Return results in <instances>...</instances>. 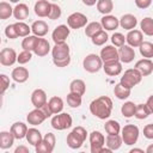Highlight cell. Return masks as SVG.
Returning <instances> with one entry per match:
<instances>
[{"label": "cell", "instance_id": "cell-41", "mask_svg": "<svg viewBox=\"0 0 153 153\" xmlns=\"http://www.w3.org/2000/svg\"><path fill=\"white\" fill-rule=\"evenodd\" d=\"M100 30H103V27H102L99 22H91V23H87L85 25V35L90 38Z\"/></svg>", "mask_w": 153, "mask_h": 153}, {"label": "cell", "instance_id": "cell-39", "mask_svg": "<svg viewBox=\"0 0 153 153\" xmlns=\"http://www.w3.org/2000/svg\"><path fill=\"white\" fill-rule=\"evenodd\" d=\"M37 39H38V37L35 36V35H29V36L24 37L23 41H22V48H23V50L32 51L33 48H35V45H36V43H37Z\"/></svg>", "mask_w": 153, "mask_h": 153}, {"label": "cell", "instance_id": "cell-57", "mask_svg": "<svg viewBox=\"0 0 153 153\" xmlns=\"http://www.w3.org/2000/svg\"><path fill=\"white\" fill-rule=\"evenodd\" d=\"M19 0H10V2H14V4H17Z\"/></svg>", "mask_w": 153, "mask_h": 153}, {"label": "cell", "instance_id": "cell-21", "mask_svg": "<svg viewBox=\"0 0 153 153\" xmlns=\"http://www.w3.org/2000/svg\"><path fill=\"white\" fill-rule=\"evenodd\" d=\"M49 51H50V44H49V42H48L45 38L38 37L37 43H36V45H35L32 53L36 54L38 57H43V56L48 55Z\"/></svg>", "mask_w": 153, "mask_h": 153}, {"label": "cell", "instance_id": "cell-46", "mask_svg": "<svg viewBox=\"0 0 153 153\" xmlns=\"http://www.w3.org/2000/svg\"><path fill=\"white\" fill-rule=\"evenodd\" d=\"M61 14H62V10H61V7H60L57 4L51 2V5H50V11H49V14H48V18L51 19V20H56V19H59V18L61 17Z\"/></svg>", "mask_w": 153, "mask_h": 153}, {"label": "cell", "instance_id": "cell-59", "mask_svg": "<svg viewBox=\"0 0 153 153\" xmlns=\"http://www.w3.org/2000/svg\"><path fill=\"white\" fill-rule=\"evenodd\" d=\"M51 1H56V0H51Z\"/></svg>", "mask_w": 153, "mask_h": 153}, {"label": "cell", "instance_id": "cell-6", "mask_svg": "<svg viewBox=\"0 0 153 153\" xmlns=\"http://www.w3.org/2000/svg\"><path fill=\"white\" fill-rule=\"evenodd\" d=\"M50 124L54 129L56 130H65V129H68L72 127L73 124V118L67 112H59V114H55L53 117H51V121H50Z\"/></svg>", "mask_w": 153, "mask_h": 153}, {"label": "cell", "instance_id": "cell-17", "mask_svg": "<svg viewBox=\"0 0 153 153\" xmlns=\"http://www.w3.org/2000/svg\"><path fill=\"white\" fill-rule=\"evenodd\" d=\"M135 57V51L134 49L128 45V44H123L122 47H120L118 49V60L122 63H130Z\"/></svg>", "mask_w": 153, "mask_h": 153}, {"label": "cell", "instance_id": "cell-49", "mask_svg": "<svg viewBox=\"0 0 153 153\" xmlns=\"http://www.w3.org/2000/svg\"><path fill=\"white\" fill-rule=\"evenodd\" d=\"M10 87V76L6 74H0V96H2Z\"/></svg>", "mask_w": 153, "mask_h": 153}, {"label": "cell", "instance_id": "cell-18", "mask_svg": "<svg viewBox=\"0 0 153 153\" xmlns=\"http://www.w3.org/2000/svg\"><path fill=\"white\" fill-rule=\"evenodd\" d=\"M134 68L137 69L142 76H148L153 72V62L151 59H141L136 61Z\"/></svg>", "mask_w": 153, "mask_h": 153}, {"label": "cell", "instance_id": "cell-56", "mask_svg": "<svg viewBox=\"0 0 153 153\" xmlns=\"http://www.w3.org/2000/svg\"><path fill=\"white\" fill-rule=\"evenodd\" d=\"M134 152H139V153H143V149H141V148H131V149H130V153H134Z\"/></svg>", "mask_w": 153, "mask_h": 153}, {"label": "cell", "instance_id": "cell-8", "mask_svg": "<svg viewBox=\"0 0 153 153\" xmlns=\"http://www.w3.org/2000/svg\"><path fill=\"white\" fill-rule=\"evenodd\" d=\"M55 143H56V137L53 133H47L39 143H37L35 146V151L37 153H51L55 148Z\"/></svg>", "mask_w": 153, "mask_h": 153}, {"label": "cell", "instance_id": "cell-40", "mask_svg": "<svg viewBox=\"0 0 153 153\" xmlns=\"http://www.w3.org/2000/svg\"><path fill=\"white\" fill-rule=\"evenodd\" d=\"M108 39H109V36H108L106 31H104V30L98 31L96 35H93V36L91 37L92 43H93L94 45H97V47L104 45V44L106 43V41H108Z\"/></svg>", "mask_w": 153, "mask_h": 153}, {"label": "cell", "instance_id": "cell-30", "mask_svg": "<svg viewBox=\"0 0 153 153\" xmlns=\"http://www.w3.org/2000/svg\"><path fill=\"white\" fill-rule=\"evenodd\" d=\"M14 137L11 134V131L2 130L0 131V149H8L14 143Z\"/></svg>", "mask_w": 153, "mask_h": 153}, {"label": "cell", "instance_id": "cell-24", "mask_svg": "<svg viewBox=\"0 0 153 153\" xmlns=\"http://www.w3.org/2000/svg\"><path fill=\"white\" fill-rule=\"evenodd\" d=\"M11 78L13 81H16L18 84H23L29 79V71H27V68L22 67V66L16 67V68H13V71L11 73Z\"/></svg>", "mask_w": 153, "mask_h": 153}, {"label": "cell", "instance_id": "cell-15", "mask_svg": "<svg viewBox=\"0 0 153 153\" xmlns=\"http://www.w3.org/2000/svg\"><path fill=\"white\" fill-rule=\"evenodd\" d=\"M143 41V35L140 30L137 29H133L129 30L127 36H126V42L128 43V45H130L131 48H137L141 42Z\"/></svg>", "mask_w": 153, "mask_h": 153}, {"label": "cell", "instance_id": "cell-38", "mask_svg": "<svg viewBox=\"0 0 153 153\" xmlns=\"http://www.w3.org/2000/svg\"><path fill=\"white\" fill-rule=\"evenodd\" d=\"M13 25H14V29H16V32H17L18 37H26L31 32V27L24 22H17Z\"/></svg>", "mask_w": 153, "mask_h": 153}, {"label": "cell", "instance_id": "cell-47", "mask_svg": "<svg viewBox=\"0 0 153 153\" xmlns=\"http://www.w3.org/2000/svg\"><path fill=\"white\" fill-rule=\"evenodd\" d=\"M31 59H32V51L23 50L19 54H17V62L19 65H25L29 61H31Z\"/></svg>", "mask_w": 153, "mask_h": 153}, {"label": "cell", "instance_id": "cell-33", "mask_svg": "<svg viewBox=\"0 0 153 153\" xmlns=\"http://www.w3.org/2000/svg\"><path fill=\"white\" fill-rule=\"evenodd\" d=\"M96 5H97L98 12L102 13L103 16L110 14L114 10V2L111 0H97Z\"/></svg>", "mask_w": 153, "mask_h": 153}, {"label": "cell", "instance_id": "cell-13", "mask_svg": "<svg viewBox=\"0 0 153 153\" xmlns=\"http://www.w3.org/2000/svg\"><path fill=\"white\" fill-rule=\"evenodd\" d=\"M69 33H71V29L67 25L61 24L54 29V31L51 33V38H53L54 43H63L68 38Z\"/></svg>", "mask_w": 153, "mask_h": 153}, {"label": "cell", "instance_id": "cell-50", "mask_svg": "<svg viewBox=\"0 0 153 153\" xmlns=\"http://www.w3.org/2000/svg\"><path fill=\"white\" fill-rule=\"evenodd\" d=\"M5 36L10 39H16L18 38V35L16 32V29H14V25L13 24H10L5 27Z\"/></svg>", "mask_w": 153, "mask_h": 153}, {"label": "cell", "instance_id": "cell-53", "mask_svg": "<svg viewBox=\"0 0 153 153\" xmlns=\"http://www.w3.org/2000/svg\"><path fill=\"white\" fill-rule=\"evenodd\" d=\"M22 152L23 153H29V148L25 147V146H19L14 149V153H22Z\"/></svg>", "mask_w": 153, "mask_h": 153}, {"label": "cell", "instance_id": "cell-35", "mask_svg": "<svg viewBox=\"0 0 153 153\" xmlns=\"http://www.w3.org/2000/svg\"><path fill=\"white\" fill-rule=\"evenodd\" d=\"M153 111L145 104H136L135 106V112H134V116L137 118V120H145L147 118Z\"/></svg>", "mask_w": 153, "mask_h": 153}, {"label": "cell", "instance_id": "cell-42", "mask_svg": "<svg viewBox=\"0 0 153 153\" xmlns=\"http://www.w3.org/2000/svg\"><path fill=\"white\" fill-rule=\"evenodd\" d=\"M13 13V8L7 1H1L0 2V19L6 20L8 19Z\"/></svg>", "mask_w": 153, "mask_h": 153}, {"label": "cell", "instance_id": "cell-55", "mask_svg": "<svg viewBox=\"0 0 153 153\" xmlns=\"http://www.w3.org/2000/svg\"><path fill=\"white\" fill-rule=\"evenodd\" d=\"M81 1H82V4L86 5V6H93V5H96V2H97V0H81Z\"/></svg>", "mask_w": 153, "mask_h": 153}, {"label": "cell", "instance_id": "cell-14", "mask_svg": "<svg viewBox=\"0 0 153 153\" xmlns=\"http://www.w3.org/2000/svg\"><path fill=\"white\" fill-rule=\"evenodd\" d=\"M102 68L104 69L105 74L109 76H116L120 75L122 73V62L120 60H115V61H109V62H104Z\"/></svg>", "mask_w": 153, "mask_h": 153}, {"label": "cell", "instance_id": "cell-43", "mask_svg": "<svg viewBox=\"0 0 153 153\" xmlns=\"http://www.w3.org/2000/svg\"><path fill=\"white\" fill-rule=\"evenodd\" d=\"M67 104L71 106V108H79L82 103V96L80 94H76V93H73V92H69L67 94Z\"/></svg>", "mask_w": 153, "mask_h": 153}, {"label": "cell", "instance_id": "cell-23", "mask_svg": "<svg viewBox=\"0 0 153 153\" xmlns=\"http://www.w3.org/2000/svg\"><path fill=\"white\" fill-rule=\"evenodd\" d=\"M100 25L106 31H114L120 26L118 18H116L115 16H111V14H105L100 19Z\"/></svg>", "mask_w": 153, "mask_h": 153}, {"label": "cell", "instance_id": "cell-45", "mask_svg": "<svg viewBox=\"0 0 153 153\" xmlns=\"http://www.w3.org/2000/svg\"><path fill=\"white\" fill-rule=\"evenodd\" d=\"M135 106L136 104H134V102H126L122 106H121V112L126 118H130L134 116L135 112Z\"/></svg>", "mask_w": 153, "mask_h": 153}, {"label": "cell", "instance_id": "cell-7", "mask_svg": "<svg viewBox=\"0 0 153 153\" xmlns=\"http://www.w3.org/2000/svg\"><path fill=\"white\" fill-rule=\"evenodd\" d=\"M103 61L97 54H88L82 60V67L88 73H97L102 69Z\"/></svg>", "mask_w": 153, "mask_h": 153}, {"label": "cell", "instance_id": "cell-2", "mask_svg": "<svg viewBox=\"0 0 153 153\" xmlns=\"http://www.w3.org/2000/svg\"><path fill=\"white\" fill-rule=\"evenodd\" d=\"M51 56L53 62L56 67H67L71 63V49L69 45L63 43H55V45L51 48Z\"/></svg>", "mask_w": 153, "mask_h": 153}, {"label": "cell", "instance_id": "cell-54", "mask_svg": "<svg viewBox=\"0 0 153 153\" xmlns=\"http://www.w3.org/2000/svg\"><path fill=\"white\" fill-rule=\"evenodd\" d=\"M146 105L153 111V97H152V96L148 97V99H147V102H146Z\"/></svg>", "mask_w": 153, "mask_h": 153}, {"label": "cell", "instance_id": "cell-20", "mask_svg": "<svg viewBox=\"0 0 153 153\" xmlns=\"http://www.w3.org/2000/svg\"><path fill=\"white\" fill-rule=\"evenodd\" d=\"M47 93L42 88H36L31 93V103L35 108H42L47 103Z\"/></svg>", "mask_w": 153, "mask_h": 153}, {"label": "cell", "instance_id": "cell-27", "mask_svg": "<svg viewBox=\"0 0 153 153\" xmlns=\"http://www.w3.org/2000/svg\"><path fill=\"white\" fill-rule=\"evenodd\" d=\"M105 146L112 152V151H117L121 146H122V139L120 134H108V136L105 137Z\"/></svg>", "mask_w": 153, "mask_h": 153}, {"label": "cell", "instance_id": "cell-26", "mask_svg": "<svg viewBox=\"0 0 153 153\" xmlns=\"http://www.w3.org/2000/svg\"><path fill=\"white\" fill-rule=\"evenodd\" d=\"M30 27H31L32 33H33L35 36H37V37H44V36L48 33V30H49L48 24H47L44 20H42V19L33 22Z\"/></svg>", "mask_w": 153, "mask_h": 153}, {"label": "cell", "instance_id": "cell-29", "mask_svg": "<svg viewBox=\"0 0 153 153\" xmlns=\"http://www.w3.org/2000/svg\"><path fill=\"white\" fill-rule=\"evenodd\" d=\"M47 105L51 112V115H55V114H59L63 110V100L61 97H57V96H54L51 97L48 102H47Z\"/></svg>", "mask_w": 153, "mask_h": 153}, {"label": "cell", "instance_id": "cell-37", "mask_svg": "<svg viewBox=\"0 0 153 153\" xmlns=\"http://www.w3.org/2000/svg\"><path fill=\"white\" fill-rule=\"evenodd\" d=\"M140 50V54L145 59H152L153 57V44L148 41H142L141 44L137 47Z\"/></svg>", "mask_w": 153, "mask_h": 153}, {"label": "cell", "instance_id": "cell-31", "mask_svg": "<svg viewBox=\"0 0 153 153\" xmlns=\"http://www.w3.org/2000/svg\"><path fill=\"white\" fill-rule=\"evenodd\" d=\"M42 133L38 130V129H36V128H27V131H26V135H25V139L27 140V142L30 143V145H32V146H36L37 143H39L41 142V140H42Z\"/></svg>", "mask_w": 153, "mask_h": 153}, {"label": "cell", "instance_id": "cell-32", "mask_svg": "<svg viewBox=\"0 0 153 153\" xmlns=\"http://www.w3.org/2000/svg\"><path fill=\"white\" fill-rule=\"evenodd\" d=\"M69 92H73V93L84 96L85 92H86V84H85V81L81 80V79H74V80H72L71 84H69Z\"/></svg>", "mask_w": 153, "mask_h": 153}, {"label": "cell", "instance_id": "cell-19", "mask_svg": "<svg viewBox=\"0 0 153 153\" xmlns=\"http://www.w3.org/2000/svg\"><path fill=\"white\" fill-rule=\"evenodd\" d=\"M118 24L122 29L129 31V30H133L136 27L137 25V19L134 14H130V13H127V14H123L120 19H118Z\"/></svg>", "mask_w": 153, "mask_h": 153}, {"label": "cell", "instance_id": "cell-28", "mask_svg": "<svg viewBox=\"0 0 153 153\" xmlns=\"http://www.w3.org/2000/svg\"><path fill=\"white\" fill-rule=\"evenodd\" d=\"M12 16L18 22H24L29 17V6L26 4H17L16 7L13 8Z\"/></svg>", "mask_w": 153, "mask_h": 153}, {"label": "cell", "instance_id": "cell-3", "mask_svg": "<svg viewBox=\"0 0 153 153\" xmlns=\"http://www.w3.org/2000/svg\"><path fill=\"white\" fill-rule=\"evenodd\" d=\"M87 137V131L84 127L78 126L75 128H73V130L67 135V146L72 149H78L82 146V143L85 142Z\"/></svg>", "mask_w": 153, "mask_h": 153}, {"label": "cell", "instance_id": "cell-58", "mask_svg": "<svg viewBox=\"0 0 153 153\" xmlns=\"http://www.w3.org/2000/svg\"><path fill=\"white\" fill-rule=\"evenodd\" d=\"M0 44H1V37H0Z\"/></svg>", "mask_w": 153, "mask_h": 153}, {"label": "cell", "instance_id": "cell-5", "mask_svg": "<svg viewBox=\"0 0 153 153\" xmlns=\"http://www.w3.org/2000/svg\"><path fill=\"white\" fill-rule=\"evenodd\" d=\"M139 134H140V130H139L137 126H135V124H126L121 129L122 142L124 145H127V146H131V145L136 143V141L139 139Z\"/></svg>", "mask_w": 153, "mask_h": 153}, {"label": "cell", "instance_id": "cell-51", "mask_svg": "<svg viewBox=\"0 0 153 153\" xmlns=\"http://www.w3.org/2000/svg\"><path fill=\"white\" fill-rule=\"evenodd\" d=\"M143 136L148 140H152L153 139V124L149 123V124H146L143 127Z\"/></svg>", "mask_w": 153, "mask_h": 153}, {"label": "cell", "instance_id": "cell-36", "mask_svg": "<svg viewBox=\"0 0 153 153\" xmlns=\"http://www.w3.org/2000/svg\"><path fill=\"white\" fill-rule=\"evenodd\" d=\"M140 27L141 32L145 33L146 36H153V19L151 17H145L140 22Z\"/></svg>", "mask_w": 153, "mask_h": 153}, {"label": "cell", "instance_id": "cell-34", "mask_svg": "<svg viewBox=\"0 0 153 153\" xmlns=\"http://www.w3.org/2000/svg\"><path fill=\"white\" fill-rule=\"evenodd\" d=\"M130 93H131V88H128V87L121 85L120 82L116 84L115 87H114V94H115V97L118 98V99L124 100V99H127V98L130 96Z\"/></svg>", "mask_w": 153, "mask_h": 153}, {"label": "cell", "instance_id": "cell-22", "mask_svg": "<svg viewBox=\"0 0 153 153\" xmlns=\"http://www.w3.org/2000/svg\"><path fill=\"white\" fill-rule=\"evenodd\" d=\"M10 131H11V134L13 135L14 139L22 140V139H24L25 135H26L27 126H26L24 122H14V123L11 126Z\"/></svg>", "mask_w": 153, "mask_h": 153}, {"label": "cell", "instance_id": "cell-9", "mask_svg": "<svg viewBox=\"0 0 153 153\" xmlns=\"http://www.w3.org/2000/svg\"><path fill=\"white\" fill-rule=\"evenodd\" d=\"M88 140H90L91 153H100L103 146H105V137H104V135L100 131H98V130H93V131L90 133Z\"/></svg>", "mask_w": 153, "mask_h": 153}, {"label": "cell", "instance_id": "cell-44", "mask_svg": "<svg viewBox=\"0 0 153 153\" xmlns=\"http://www.w3.org/2000/svg\"><path fill=\"white\" fill-rule=\"evenodd\" d=\"M104 129L108 134H120L121 131V126L117 121L115 120H109L104 124Z\"/></svg>", "mask_w": 153, "mask_h": 153}, {"label": "cell", "instance_id": "cell-1", "mask_svg": "<svg viewBox=\"0 0 153 153\" xmlns=\"http://www.w3.org/2000/svg\"><path fill=\"white\" fill-rule=\"evenodd\" d=\"M90 112L99 118V120H106L110 117L112 112V100L108 96H100L96 99H93L90 103Z\"/></svg>", "mask_w": 153, "mask_h": 153}, {"label": "cell", "instance_id": "cell-12", "mask_svg": "<svg viewBox=\"0 0 153 153\" xmlns=\"http://www.w3.org/2000/svg\"><path fill=\"white\" fill-rule=\"evenodd\" d=\"M17 62V53L13 48H4L0 51V63L2 66L10 67Z\"/></svg>", "mask_w": 153, "mask_h": 153}, {"label": "cell", "instance_id": "cell-16", "mask_svg": "<svg viewBox=\"0 0 153 153\" xmlns=\"http://www.w3.org/2000/svg\"><path fill=\"white\" fill-rule=\"evenodd\" d=\"M99 57L103 61V63L104 62H109V61L118 60V50L114 45H105L104 48H102Z\"/></svg>", "mask_w": 153, "mask_h": 153}, {"label": "cell", "instance_id": "cell-11", "mask_svg": "<svg viewBox=\"0 0 153 153\" xmlns=\"http://www.w3.org/2000/svg\"><path fill=\"white\" fill-rule=\"evenodd\" d=\"M47 120V115L44 114V111L41 108H35L33 110H31L27 115H26V121L31 126H39L42 124L44 121Z\"/></svg>", "mask_w": 153, "mask_h": 153}, {"label": "cell", "instance_id": "cell-4", "mask_svg": "<svg viewBox=\"0 0 153 153\" xmlns=\"http://www.w3.org/2000/svg\"><path fill=\"white\" fill-rule=\"evenodd\" d=\"M141 80H142V75L140 74V72L135 68H129V69L124 71L123 75L120 79V84L128 88H133L134 86L140 84Z\"/></svg>", "mask_w": 153, "mask_h": 153}, {"label": "cell", "instance_id": "cell-52", "mask_svg": "<svg viewBox=\"0 0 153 153\" xmlns=\"http://www.w3.org/2000/svg\"><path fill=\"white\" fill-rule=\"evenodd\" d=\"M134 2L136 5V7L141 8V10H146L152 5V0H134Z\"/></svg>", "mask_w": 153, "mask_h": 153}, {"label": "cell", "instance_id": "cell-25", "mask_svg": "<svg viewBox=\"0 0 153 153\" xmlns=\"http://www.w3.org/2000/svg\"><path fill=\"white\" fill-rule=\"evenodd\" d=\"M50 5H51V2H49L48 0H38L35 4V7H33L35 14L38 16L39 18L48 17L49 11H50Z\"/></svg>", "mask_w": 153, "mask_h": 153}, {"label": "cell", "instance_id": "cell-48", "mask_svg": "<svg viewBox=\"0 0 153 153\" xmlns=\"http://www.w3.org/2000/svg\"><path fill=\"white\" fill-rule=\"evenodd\" d=\"M111 42H112V45L114 47H122L126 42V37L124 35H122L121 32H115L112 36H111Z\"/></svg>", "mask_w": 153, "mask_h": 153}, {"label": "cell", "instance_id": "cell-10", "mask_svg": "<svg viewBox=\"0 0 153 153\" xmlns=\"http://www.w3.org/2000/svg\"><path fill=\"white\" fill-rule=\"evenodd\" d=\"M86 24H87V17L81 12H73L67 18V26L69 29L78 30L85 27Z\"/></svg>", "mask_w": 153, "mask_h": 153}]
</instances>
